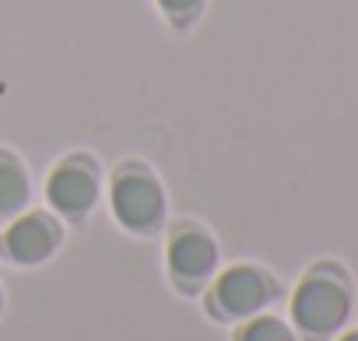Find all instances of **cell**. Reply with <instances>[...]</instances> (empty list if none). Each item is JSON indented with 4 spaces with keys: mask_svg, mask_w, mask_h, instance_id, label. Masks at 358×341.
I'll return each mask as SVG.
<instances>
[{
    "mask_svg": "<svg viewBox=\"0 0 358 341\" xmlns=\"http://www.w3.org/2000/svg\"><path fill=\"white\" fill-rule=\"evenodd\" d=\"M351 316V278L337 264H316L292 295V320L309 341H327Z\"/></svg>",
    "mask_w": 358,
    "mask_h": 341,
    "instance_id": "obj_1",
    "label": "cell"
},
{
    "mask_svg": "<svg viewBox=\"0 0 358 341\" xmlns=\"http://www.w3.org/2000/svg\"><path fill=\"white\" fill-rule=\"evenodd\" d=\"M113 215L134 229L151 232L165 215V194L144 165H123L113 180Z\"/></svg>",
    "mask_w": 358,
    "mask_h": 341,
    "instance_id": "obj_2",
    "label": "cell"
},
{
    "mask_svg": "<svg viewBox=\"0 0 358 341\" xmlns=\"http://www.w3.org/2000/svg\"><path fill=\"white\" fill-rule=\"evenodd\" d=\"M278 295V285L267 271L260 267H229L218 285H215V306L222 309V316H250L260 313L271 299Z\"/></svg>",
    "mask_w": 358,
    "mask_h": 341,
    "instance_id": "obj_3",
    "label": "cell"
},
{
    "mask_svg": "<svg viewBox=\"0 0 358 341\" xmlns=\"http://www.w3.org/2000/svg\"><path fill=\"white\" fill-rule=\"evenodd\" d=\"M50 204L71 218H81L85 211H92L95 197H99V176L88 162H64L46 183Z\"/></svg>",
    "mask_w": 358,
    "mask_h": 341,
    "instance_id": "obj_4",
    "label": "cell"
},
{
    "mask_svg": "<svg viewBox=\"0 0 358 341\" xmlns=\"http://www.w3.org/2000/svg\"><path fill=\"white\" fill-rule=\"evenodd\" d=\"M218 264V246L204 229H179L169 243V267L183 285H201Z\"/></svg>",
    "mask_w": 358,
    "mask_h": 341,
    "instance_id": "obj_5",
    "label": "cell"
},
{
    "mask_svg": "<svg viewBox=\"0 0 358 341\" xmlns=\"http://www.w3.org/2000/svg\"><path fill=\"white\" fill-rule=\"evenodd\" d=\"M60 243V225L46 215H25L4 232V253L18 264L46 260Z\"/></svg>",
    "mask_w": 358,
    "mask_h": 341,
    "instance_id": "obj_6",
    "label": "cell"
},
{
    "mask_svg": "<svg viewBox=\"0 0 358 341\" xmlns=\"http://www.w3.org/2000/svg\"><path fill=\"white\" fill-rule=\"evenodd\" d=\"M29 201V173L22 162L8 151H0V215H15Z\"/></svg>",
    "mask_w": 358,
    "mask_h": 341,
    "instance_id": "obj_7",
    "label": "cell"
},
{
    "mask_svg": "<svg viewBox=\"0 0 358 341\" xmlns=\"http://www.w3.org/2000/svg\"><path fill=\"white\" fill-rule=\"evenodd\" d=\"M236 341H295L292 327L278 316H253L250 323L239 327Z\"/></svg>",
    "mask_w": 358,
    "mask_h": 341,
    "instance_id": "obj_8",
    "label": "cell"
},
{
    "mask_svg": "<svg viewBox=\"0 0 358 341\" xmlns=\"http://www.w3.org/2000/svg\"><path fill=\"white\" fill-rule=\"evenodd\" d=\"M158 4H162V11L172 15V18H190V15L201 11L204 0H158Z\"/></svg>",
    "mask_w": 358,
    "mask_h": 341,
    "instance_id": "obj_9",
    "label": "cell"
},
{
    "mask_svg": "<svg viewBox=\"0 0 358 341\" xmlns=\"http://www.w3.org/2000/svg\"><path fill=\"white\" fill-rule=\"evenodd\" d=\"M337 341H358V330H348V334H341Z\"/></svg>",
    "mask_w": 358,
    "mask_h": 341,
    "instance_id": "obj_10",
    "label": "cell"
}]
</instances>
